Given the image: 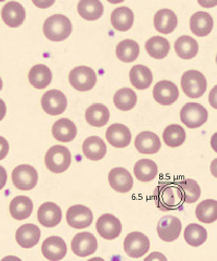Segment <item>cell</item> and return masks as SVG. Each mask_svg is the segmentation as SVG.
<instances>
[{
	"mask_svg": "<svg viewBox=\"0 0 217 261\" xmlns=\"http://www.w3.org/2000/svg\"><path fill=\"white\" fill-rule=\"evenodd\" d=\"M153 200L158 209L167 211L178 209L183 203L180 187L176 182H162L153 192Z\"/></svg>",
	"mask_w": 217,
	"mask_h": 261,
	"instance_id": "6da1fadb",
	"label": "cell"
},
{
	"mask_svg": "<svg viewBox=\"0 0 217 261\" xmlns=\"http://www.w3.org/2000/svg\"><path fill=\"white\" fill-rule=\"evenodd\" d=\"M44 34L52 42H62L72 32V24L69 18L62 14H54L44 23Z\"/></svg>",
	"mask_w": 217,
	"mask_h": 261,
	"instance_id": "7a4b0ae2",
	"label": "cell"
},
{
	"mask_svg": "<svg viewBox=\"0 0 217 261\" xmlns=\"http://www.w3.org/2000/svg\"><path fill=\"white\" fill-rule=\"evenodd\" d=\"M71 152L67 147L62 145H55L47 151L45 157V165L53 173L59 174L65 172L71 166Z\"/></svg>",
	"mask_w": 217,
	"mask_h": 261,
	"instance_id": "3957f363",
	"label": "cell"
},
{
	"mask_svg": "<svg viewBox=\"0 0 217 261\" xmlns=\"http://www.w3.org/2000/svg\"><path fill=\"white\" fill-rule=\"evenodd\" d=\"M181 87H182L183 93L188 97L197 99V98H200L206 91V87H207L206 79L202 73L199 71H196V70L187 71L182 75Z\"/></svg>",
	"mask_w": 217,
	"mask_h": 261,
	"instance_id": "277c9868",
	"label": "cell"
},
{
	"mask_svg": "<svg viewBox=\"0 0 217 261\" xmlns=\"http://www.w3.org/2000/svg\"><path fill=\"white\" fill-rule=\"evenodd\" d=\"M207 110L202 105L196 102H188L183 106L180 111L181 122L189 128H198L202 126L207 121Z\"/></svg>",
	"mask_w": 217,
	"mask_h": 261,
	"instance_id": "5b68a950",
	"label": "cell"
},
{
	"mask_svg": "<svg viewBox=\"0 0 217 261\" xmlns=\"http://www.w3.org/2000/svg\"><path fill=\"white\" fill-rule=\"evenodd\" d=\"M71 86L79 92H88L93 89L98 81L96 73L91 68L81 65L71 70L69 74Z\"/></svg>",
	"mask_w": 217,
	"mask_h": 261,
	"instance_id": "8992f818",
	"label": "cell"
},
{
	"mask_svg": "<svg viewBox=\"0 0 217 261\" xmlns=\"http://www.w3.org/2000/svg\"><path fill=\"white\" fill-rule=\"evenodd\" d=\"M38 181L37 171L34 167L21 165L12 171V182L21 191L33 190Z\"/></svg>",
	"mask_w": 217,
	"mask_h": 261,
	"instance_id": "52a82bcc",
	"label": "cell"
},
{
	"mask_svg": "<svg viewBox=\"0 0 217 261\" xmlns=\"http://www.w3.org/2000/svg\"><path fill=\"white\" fill-rule=\"evenodd\" d=\"M126 254L131 258H141L150 249V240L147 235L140 232H133L126 236L124 242Z\"/></svg>",
	"mask_w": 217,
	"mask_h": 261,
	"instance_id": "ba28073f",
	"label": "cell"
},
{
	"mask_svg": "<svg viewBox=\"0 0 217 261\" xmlns=\"http://www.w3.org/2000/svg\"><path fill=\"white\" fill-rule=\"evenodd\" d=\"M67 97L58 89H51L42 97V107L50 116H59L67 109Z\"/></svg>",
	"mask_w": 217,
	"mask_h": 261,
	"instance_id": "9c48e42d",
	"label": "cell"
},
{
	"mask_svg": "<svg viewBox=\"0 0 217 261\" xmlns=\"http://www.w3.org/2000/svg\"><path fill=\"white\" fill-rule=\"evenodd\" d=\"M96 231L105 240H115L122 234L123 225L120 220L114 215L104 214L96 222Z\"/></svg>",
	"mask_w": 217,
	"mask_h": 261,
	"instance_id": "30bf717a",
	"label": "cell"
},
{
	"mask_svg": "<svg viewBox=\"0 0 217 261\" xmlns=\"http://www.w3.org/2000/svg\"><path fill=\"white\" fill-rule=\"evenodd\" d=\"M71 248L78 257L91 256L98 250V240L92 233H79L72 239Z\"/></svg>",
	"mask_w": 217,
	"mask_h": 261,
	"instance_id": "8fae6325",
	"label": "cell"
},
{
	"mask_svg": "<svg viewBox=\"0 0 217 261\" xmlns=\"http://www.w3.org/2000/svg\"><path fill=\"white\" fill-rule=\"evenodd\" d=\"M153 97L159 105L170 106L178 99L179 91L173 82L163 80L155 84L154 89H153Z\"/></svg>",
	"mask_w": 217,
	"mask_h": 261,
	"instance_id": "7c38bea8",
	"label": "cell"
},
{
	"mask_svg": "<svg viewBox=\"0 0 217 261\" xmlns=\"http://www.w3.org/2000/svg\"><path fill=\"white\" fill-rule=\"evenodd\" d=\"M181 221L174 216H165L160 218L157 224V233L165 242H174L179 238L181 232Z\"/></svg>",
	"mask_w": 217,
	"mask_h": 261,
	"instance_id": "4fadbf2b",
	"label": "cell"
},
{
	"mask_svg": "<svg viewBox=\"0 0 217 261\" xmlns=\"http://www.w3.org/2000/svg\"><path fill=\"white\" fill-rule=\"evenodd\" d=\"M93 212L82 205L72 206L67 211V222L74 228H85L93 222Z\"/></svg>",
	"mask_w": 217,
	"mask_h": 261,
	"instance_id": "5bb4252c",
	"label": "cell"
},
{
	"mask_svg": "<svg viewBox=\"0 0 217 261\" xmlns=\"http://www.w3.org/2000/svg\"><path fill=\"white\" fill-rule=\"evenodd\" d=\"M42 252L51 261L61 260L67 255V244L60 236H50L42 245Z\"/></svg>",
	"mask_w": 217,
	"mask_h": 261,
	"instance_id": "9a60e30c",
	"label": "cell"
},
{
	"mask_svg": "<svg viewBox=\"0 0 217 261\" xmlns=\"http://www.w3.org/2000/svg\"><path fill=\"white\" fill-rule=\"evenodd\" d=\"M2 18L7 27L19 28L26 20V9L18 2H9L3 7Z\"/></svg>",
	"mask_w": 217,
	"mask_h": 261,
	"instance_id": "2e32d148",
	"label": "cell"
},
{
	"mask_svg": "<svg viewBox=\"0 0 217 261\" xmlns=\"http://www.w3.org/2000/svg\"><path fill=\"white\" fill-rule=\"evenodd\" d=\"M108 182L116 192L128 193L132 190L133 178L125 168H114L108 174Z\"/></svg>",
	"mask_w": 217,
	"mask_h": 261,
	"instance_id": "e0dca14e",
	"label": "cell"
},
{
	"mask_svg": "<svg viewBox=\"0 0 217 261\" xmlns=\"http://www.w3.org/2000/svg\"><path fill=\"white\" fill-rule=\"evenodd\" d=\"M38 222L45 227L57 226L62 219V211L54 202H45L37 211Z\"/></svg>",
	"mask_w": 217,
	"mask_h": 261,
	"instance_id": "ac0fdd59",
	"label": "cell"
},
{
	"mask_svg": "<svg viewBox=\"0 0 217 261\" xmlns=\"http://www.w3.org/2000/svg\"><path fill=\"white\" fill-rule=\"evenodd\" d=\"M106 140L115 148H126L131 142V132L126 125L115 123L107 128Z\"/></svg>",
	"mask_w": 217,
	"mask_h": 261,
	"instance_id": "d6986e66",
	"label": "cell"
},
{
	"mask_svg": "<svg viewBox=\"0 0 217 261\" xmlns=\"http://www.w3.org/2000/svg\"><path fill=\"white\" fill-rule=\"evenodd\" d=\"M134 146L136 150L143 154H154L159 151L162 143L159 137L150 130H144L136 136L134 141Z\"/></svg>",
	"mask_w": 217,
	"mask_h": 261,
	"instance_id": "ffe728a7",
	"label": "cell"
},
{
	"mask_svg": "<svg viewBox=\"0 0 217 261\" xmlns=\"http://www.w3.org/2000/svg\"><path fill=\"white\" fill-rule=\"evenodd\" d=\"M39 239H41V230L32 223L21 225L15 233V240L23 248L34 247L39 242Z\"/></svg>",
	"mask_w": 217,
	"mask_h": 261,
	"instance_id": "44dd1931",
	"label": "cell"
},
{
	"mask_svg": "<svg viewBox=\"0 0 217 261\" xmlns=\"http://www.w3.org/2000/svg\"><path fill=\"white\" fill-rule=\"evenodd\" d=\"M77 132L78 130L76 124L67 118L56 121L52 128V133L55 140L62 143H69L74 141L77 136Z\"/></svg>",
	"mask_w": 217,
	"mask_h": 261,
	"instance_id": "7402d4cb",
	"label": "cell"
},
{
	"mask_svg": "<svg viewBox=\"0 0 217 261\" xmlns=\"http://www.w3.org/2000/svg\"><path fill=\"white\" fill-rule=\"evenodd\" d=\"M214 27L213 18L210 13L204 11L196 12L190 19V29L195 35L203 37L210 34Z\"/></svg>",
	"mask_w": 217,
	"mask_h": 261,
	"instance_id": "603a6c76",
	"label": "cell"
},
{
	"mask_svg": "<svg viewBox=\"0 0 217 261\" xmlns=\"http://www.w3.org/2000/svg\"><path fill=\"white\" fill-rule=\"evenodd\" d=\"M82 150L87 159L99 161L106 156L107 147L101 137L90 136L83 142Z\"/></svg>",
	"mask_w": 217,
	"mask_h": 261,
	"instance_id": "cb8c5ba5",
	"label": "cell"
},
{
	"mask_svg": "<svg viewBox=\"0 0 217 261\" xmlns=\"http://www.w3.org/2000/svg\"><path fill=\"white\" fill-rule=\"evenodd\" d=\"M109 109L105 105L95 103L88 107L85 111V120L90 125L94 127H103L109 121Z\"/></svg>",
	"mask_w": 217,
	"mask_h": 261,
	"instance_id": "d4e9b609",
	"label": "cell"
},
{
	"mask_svg": "<svg viewBox=\"0 0 217 261\" xmlns=\"http://www.w3.org/2000/svg\"><path fill=\"white\" fill-rule=\"evenodd\" d=\"M178 24V19L174 11L160 9L154 15V27L162 34H171Z\"/></svg>",
	"mask_w": 217,
	"mask_h": 261,
	"instance_id": "484cf974",
	"label": "cell"
},
{
	"mask_svg": "<svg viewBox=\"0 0 217 261\" xmlns=\"http://www.w3.org/2000/svg\"><path fill=\"white\" fill-rule=\"evenodd\" d=\"M52 79V71L45 64H36L29 72L30 84L37 89H44L47 87L51 84Z\"/></svg>",
	"mask_w": 217,
	"mask_h": 261,
	"instance_id": "4316f807",
	"label": "cell"
},
{
	"mask_svg": "<svg viewBox=\"0 0 217 261\" xmlns=\"http://www.w3.org/2000/svg\"><path fill=\"white\" fill-rule=\"evenodd\" d=\"M110 21L117 31L126 32L130 30L134 22V14L128 7H119L111 13Z\"/></svg>",
	"mask_w": 217,
	"mask_h": 261,
	"instance_id": "83f0119b",
	"label": "cell"
},
{
	"mask_svg": "<svg viewBox=\"0 0 217 261\" xmlns=\"http://www.w3.org/2000/svg\"><path fill=\"white\" fill-rule=\"evenodd\" d=\"M129 79L131 84L136 89L144 91V89H148L151 86L153 82V74L151 70L148 67H146V65L138 64L134 65L130 70Z\"/></svg>",
	"mask_w": 217,
	"mask_h": 261,
	"instance_id": "f1b7e54d",
	"label": "cell"
},
{
	"mask_svg": "<svg viewBox=\"0 0 217 261\" xmlns=\"http://www.w3.org/2000/svg\"><path fill=\"white\" fill-rule=\"evenodd\" d=\"M78 12L86 21H96L103 15L104 6L100 0H80Z\"/></svg>",
	"mask_w": 217,
	"mask_h": 261,
	"instance_id": "f546056e",
	"label": "cell"
},
{
	"mask_svg": "<svg viewBox=\"0 0 217 261\" xmlns=\"http://www.w3.org/2000/svg\"><path fill=\"white\" fill-rule=\"evenodd\" d=\"M9 210L15 220H26L33 211V202L27 196H17L11 200Z\"/></svg>",
	"mask_w": 217,
	"mask_h": 261,
	"instance_id": "4dcf8cb0",
	"label": "cell"
},
{
	"mask_svg": "<svg viewBox=\"0 0 217 261\" xmlns=\"http://www.w3.org/2000/svg\"><path fill=\"white\" fill-rule=\"evenodd\" d=\"M175 51L181 59L190 60L195 58L199 51L197 40L190 36H180L175 43Z\"/></svg>",
	"mask_w": 217,
	"mask_h": 261,
	"instance_id": "1f68e13d",
	"label": "cell"
},
{
	"mask_svg": "<svg viewBox=\"0 0 217 261\" xmlns=\"http://www.w3.org/2000/svg\"><path fill=\"white\" fill-rule=\"evenodd\" d=\"M134 174L139 181L148 183L154 179L158 173L156 163L151 159H141L134 165Z\"/></svg>",
	"mask_w": 217,
	"mask_h": 261,
	"instance_id": "d6a6232c",
	"label": "cell"
},
{
	"mask_svg": "<svg viewBox=\"0 0 217 261\" xmlns=\"http://www.w3.org/2000/svg\"><path fill=\"white\" fill-rule=\"evenodd\" d=\"M118 59L126 63H130L138 59L140 55L139 44L132 39H125L116 48Z\"/></svg>",
	"mask_w": 217,
	"mask_h": 261,
	"instance_id": "836d02e7",
	"label": "cell"
},
{
	"mask_svg": "<svg viewBox=\"0 0 217 261\" xmlns=\"http://www.w3.org/2000/svg\"><path fill=\"white\" fill-rule=\"evenodd\" d=\"M146 49L152 58L164 59L171 50V45L165 37L154 36L146 43Z\"/></svg>",
	"mask_w": 217,
	"mask_h": 261,
	"instance_id": "e575fe53",
	"label": "cell"
},
{
	"mask_svg": "<svg viewBox=\"0 0 217 261\" xmlns=\"http://www.w3.org/2000/svg\"><path fill=\"white\" fill-rule=\"evenodd\" d=\"M196 216L200 222L213 223L217 220V202L214 199H206L200 202L196 208Z\"/></svg>",
	"mask_w": 217,
	"mask_h": 261,
	"instance_id": "d590c367",
	"label": "cell"
},
{
	"mask_svg": "<svg viewBox=\"0 0 217 261\" xmlns=\"http://www.w3.org/2000/svg\"><path fill=\"white\" fill-rule=\"evenodd\" d=\"M136 101H138V97L131 88L124 87L119 89L114 96L115 106L119 110L123 111H129L134 108Z\"/></svg>",
	"mask_w": 217,
	"mask_h": 261,
	"instance_id": "8d00e7d4",
	"label": "cell"
},
{
	"mask_svg": "<svg viewBox=\"0 0 217 261\" xmlns=\"http://www.w3.org/2000/svg\"><path fill=\"white\" fill-rule=\"evenodd\" d=\"M163 140L168 147L177 148L186 141V130L178 124H172L165 128Z\"/></svg>",
	"mask_w": 217,
	"mask_h": 261,
	"instance_id": "74e56055",
	"label": "cell"
},
{
	"mask_svg": "<svg viewBox=\"0 0 217 261\" xmlns=\"http://www.w3.org/2000/svg\"><path fill=\"white\" fill-rule=\"evenodd\" d=\"M183 236L190 246L199 247L205 243L207 239V232L203 226L197 223H191L186 227Z\"/></svg>",
	"mask_w": 217,
	"mask_h": 261,
	"instance_id": "f35d334b",
	"label": "cell"
},
{
	"mask_svg": "<svg viewBox=\"0 0 217 261\" xmlns=\"http://www.w3.org/2000/svg\"><path fill=\"white\" fill-rule=\"evenodd\" d=\"M176 183L180 187V190L182 192L183 202L194 203L200 198L201 189L195 179L186 178V179H182V181H178Z\"/></svg>",
	"mask_w": 217,
	"mask_h": 261,
	"instance_id": "ab89813d",
	"label": "cell"
},
{
	"mask_svg": "<svg viewBox=\"0 0 217 261\" xmlns=\"http://www.w3.org/2000/svg\"><path fill=\"white\" fill-rule=\"evenodd\" d=\"M8 152H9V143L7 142L6 138L0 136V160L7 157Z\"/></svg>",
	"mask_w": 217,
	"mask_h": 261,
	"instance_id": "60d3db41",
	"label": "cell"
},
{
	"mask_svg": "<svg viewBox=\"0 0 217 261\" xmlns=\"http://www.w3.org/2000/svg\"><path fill=\"white\" fill-rule=\"evenodd\" d=\"M32 2L39 9H47L54 5L55 0H32Z\"/></svg>",
	"mask_w": 217,
	"mask_h": 261,
	"instance_id": "b9f144b4",
	"label": "cell"
},
{
	"mask_svg": "<svg viewBox=\"0 0 217 261\" xmlns=\"http://www.w3.org/2000/svg\"><path fill=\"white\" fill-rule=\"evenodd\" d=\"M7 183V172L4 167L0 166V190H3Z\"/></svg>",
	"mask_w": 217,
	"mask_h": 261,
	"instance_id": "7bdbcfd3",
	"label": "cell"
},
{
	"mask_svg": "<svg viewBox=\"0 0 217 261\" xmlns=\"http://www.w3.org/2000/svg\"><path fill=\"white\" fill-rule=\"evenodd\" d=\"M198 3L203 8H213L217 5V0H198Z\"/></svg>",
	"mask_w": 217,
	"mask_h": 261,
	"instance_id": "ee69618b",
	"label": "cell"
},
{
	"mask_svg": "<svg viewBox=\"0 0 217 261\" xmlns=\"http://www.w3.org/2000/svg\"><path fill=\"white\" fill-rule=\"evenodd\" d=\"M6 112H7L6 105H5V102H4L3 99H0V121H2V120L5 118Z\"/></svg>",
	"mask_w": 217,
	"mask_h": 261,
	"instance_id": "f6af8a7d",
	"label": "cell"
},
{
	"mask_svg": "<svg viewBox=\"0 0 217 261\" xmlns=\"http://www.w3.org/2000/svg\"><path fill=\"white\" fill-rule=\"evenodd\" d=\"M107 2L110 4H120V3L125 2V0H107Z\"/></svg>",
	"mask_w": 217,
	"mask_h": 261,
	"instance_id": "bcb514c9",
	"label": "cell"
},
{
	"mask_svg": "<svg viewBox=\"0 0 217 261\" xmlns=\"http://www.w3.org/2000/svg\"><path fill=\"white\" fill-rule=\"evenodd\" d=\"M156 257H157V252H156V254H155L154 256H150V257H148V258H147V260H150V259H153V258H156ZM159 257H162V258H164V259H165V257H164V256H162V255H158V258H159Z\"/></svg>",
	"mask_w": 217,
	"mask_h": 261,
	"instance_id": "7dc6e473",
	"label": "cell"
},
{
	"mask_svg": "<svg viewBox=\"0 0 217 261\" xmlns=\"http://www.w3.org/2000/svg\"><path fill=\"white\" fill-rule=\"evenodd\" d=\"M2 88H3V80L0 77V91H2Z\"/></svg>",
	"mask_w": 217,
	"mask_h": 261,
	"instance_id": "c3c4849f",
	"label": "cell"
},
{
	"mask_svg": "<svg viewBox=\"0 0 217 261\" xmlns=\"http://www.w3.org/2000/svg\"><path fill=\"white\" fill-rule=\"evenodd\" d=\"M0 2H5V0H0Z\"/></svg>",
	"mask_w": 217,
	"mask_h": 261,
	"instance_id": "681fc988",
	"label": "cell"
}]
</instances>
